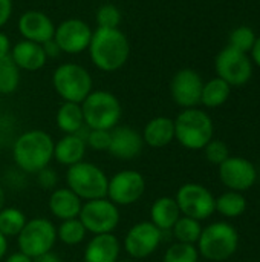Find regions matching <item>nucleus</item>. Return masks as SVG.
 <instances>
[{
  "instance_id": "obj_1",
  "label": "nucleus",
  "mask_w": 260,
  "mask_h": 262,
  "mask_svg": "<svg viewBox=\"0 0 260 262\" xmlns=\"http://www.w3.org/2000/svg\"><path fill=\"white\" fill-rule=\"evenodd\" d=\"M87 49L98 69L113 72L126 64L130 54V43L118 28H98L92 32Z\"/></svg>"
},
{
  "instance_id": "obj_2",
  "label": "nucleus",
  "mask_w": 260,
  "mask_h": 262,
  "mask_svg": "<svg viewBox=\"0 0 260 262\" xmlns=\"http://www.w3.org/2000/svg\"><path fill=\"white\" fill-rule=\"evenodd\" d=\"M54 144L48 132L40 129L26 130L14 143V163L26 173H38L54 160Z\"/></svg>"
},
{
  "instance_id": "obj_3",
  "label": "nucleus",
  "mask_w": 260,
  "mask_h": 262,
  "mask_svg": "<svg viewBox=\"0 0 260 262\" xmlns=\"http://www.w3.org/2000/svg\"><path fill=\"white\" fill-rule=\"evenodd\" d=\"M175 140L190 150L204 149L215 134V126L210 115L201 109H184L175 120Z\"/></svg>"
},
{
  "instance_id": "obj_4",
  "label": "nucleus",
  "mask_w": 260,
  "mask_h": 262,
  "mask_svg": "<svg viewBox=\"0 0 260 262\" xmlns=\"http://www.w3.org/2000/svg\"><path fill=\"white\" fill-rule=\"evenodd\" d=\"M81 111L87 129L112 130L123 115L120 100L107 91H92L81 103Z\"/></svg>"
},
{
  "instance_id": "obj_5",
  "label": "nucleus",
  "mask_w": 260,
  "mask_h": 262,
  "mask_svg": "<svg viewBox=\"0 0 260 262\" xmlns=\"http://www.w3.org/2000/svg\"><path fill=\"white\" fill-rule=\"evenodd\" d=\"M196 244L199 256L213 262L227 261L239 247V233L228 223H213L202 229Z\"/></svg>"
},
{
  "instance_id": "obj_6",
  "label": "nucleus",
  "mask_w": 260,
  "mask_h": 262,
  "mask_svg": "<svg viewBox=\"0 0 260 262\" xmlns=\"http://www.w3.org/2000/svg\"><path fill=\"white\" fill-rule=\"evenodd\" d=\"M66 184L81 201H92L107 196L109 177L97 164L81 161L67 167Z\"/></svg>"
},
{
  "instance_id": "obj_7",
  "label": "nucleus",
  "mask_w": 260,
  "mask_h": 262,
  "mask_svg": "<svg viewBox=\"0 0 260 262\" xmlns=\"http://www.w3.org/2000/svg\"><path fill=\"white\" fill-rule=\"evenodd\" d=\"M52 84L57 94L67 103L81 104L92 92V77L80 64L63 63L52 75Z\"/></svg>"
},
{
  "instance_id": "obj_8",
  "label": "nucleus",
  "mask_w": 260,
  "mask_h": 262,
  "mask_svg": "<svg viewBox=\"0 0 260 262\" xmlns=\"http://www.w3.org/2000/svg\"><path fill=\"white\" fill-rule=\"evenodd\" d=\"M57 243V227L48 218H32L26 221L17 235L18 252L35 259L52 252Z\"/></svg>"
},
{
  "instance_id": "obj_9",
  "label": "nucleus",
  "mask_w": 260,
  "mask_h": 262,
  "mask_svg": "<svg viewBox=\"0 0 260 262\" xmlns=\"http://www.w3.org/2000/svg\"><path fill=\"white\" fill-rule=\"evenodd\" d=\"M78 220L92 235H106L113 233L118 227L121 215L118 206H115L107 198L84 201L78 215Z\"/></svg>"
},
{
  "instance_id": "obj_10",
  "label": "nucleus",
  "mask_w": 260,
  "mask_h": 262,
  "mask_svg": "<svg viewBox=\"0 0 260 262\" xmlns=\"http://www.w3.org/2000/svg\"><path fill=\"white\" fill-rule=\"evenodd\" d=\"M181 215L193 218L196 221L208 220L216 210V198L202 184L187 183L182 184L175 196Z\"/></svg>"
},
{
  "instance_id": "obj_11",
  "label": "nucleus",
  "mask_w": 260,
  "mask_h": 262,
  "mask_svg": "<svg viewBox=\"0 0 260 262\" xmlns=\"http://www.w3.org/2000/svg\"><path fill=\"white\" fill-rule=\"evenodd\" d=\"M215 68L218 77L230 86H244L253 77V61L248 54L241 52L231 46L224 48L218 54Z\"/></svg>"
},
{
  "instance_id": "obj_12",
  "label": "nucleus",
  "mask_w": 260,
  "mask_h": 262,
  "mask_svg": "<svg viewBox=\"0 0 260 262\" xmlns=\"http://www.w3.org/2000/svg\"><path fill=\"white\" fill-rule=\"evenodd\" d=\"M146 192V180L141 172L124 169L109 178L107 200L115 206H132L138 203Z\"/></svg>"
},
{
  "instance_id": "obj_13",
  "label": "nucleus",
  "mask_w": 260,
  "mask_h": 262,
  "mask_svg": "<svg viewBox=\"0 0 260 262\" xmlns=\"http://www.w3.org/2000/svg\"><path fill=\"white\" fill-rule=\"evenodd\" d=\"M161 241L162 232L150 221H141L129 229L124 238V250L133 259H144L156 252Z\"/></svg>"
},
{
  "instance_id": "obj_14",
  "label": "nucleus",
  "mask_w": 260,
  "mask_h": 262,
  "mask_svg": "<svg viewBox=\"0 0 260 262\" xmlns=\"http://www.w3.org/2000/svg\"><path fill=\"white\" fill-rule=\"evenodd\" d=\"M219 178L230 190L245 192L256 183L257 172L250 160L242 157H228L222 164H219Z\"/></svg>"
},
{
  "instance_id": "obj_15",
  "label": "nucleus",
  "mask_w": 260,
  "mask_h": 262,
  "mask_svg": "<svg viewBox=\"0 0 260 262\" xmlns=\"http://www.w3.org/2000/svg\"><path fill=\"white\" fill-rule=\"evenodd\" d=\"M92 38V29L80 18H69L61 21L55 28L54 40L61 52L80 54L89 48Z\"/></svg>"
},
{
  "instance_id": "obj_16",
  "label": "nucleus",
  "mask_w": 260,
  "mask_h": 262,
  "mask_svg": "<svg viewBox=\"0 0 260 262\" xmlns=\"http://www.w3.org/2000/svg\"><path fill=\"white\" fill-rule=\"evenodd\" d=\"M204 81L202 77L195 69H181L178 71L170 83V94L173 101L184 107H196L201 103V94H202Z\"/></svg>"
},
{
  "instance_id": "obj_17",
  "label": "nucleus",
  "mask_w": 260,
  "mask_h": 262,
  "mask_svg": "<svg viewBox=\"0 0 260 262\" xmlns=\"http://www.w3.org/2000/svg\"><path fill=\"white\" fill-rule=\"evenodd\" d=\"M144 147L143 135L130 126H116L110 130L109 154L118 160H133Z\"/></svg>"
},
{
  "instance_id": "obj_18",
  "label": "nucleus",
  "mask_w": 260,
  "mask_h": 262,
  "mask_svg": "<svg viewBox=\"0 0 260 262\" xmlns=\"http://www.w3.org/2000/svg\"><path fill=\"white\" fill-rule=\"evenodd\" d=\"M18 31L25 40L43 45L54 38L55 26L52 20L41 11H26L18 18Z\"/></svg>"
},
{
  "instance_id": "obj_19",
  "label": "nucleus",
  "mask_w": 260,
  "mask_h": 262,
  "mask_svg": "<svg viewBox=\"0 0 260 262\" xmlns=\"http://www.w3.org/2000/svg\"><path fill=\"white\" fill-rule=\"evenodd\" d=\"M121 243L113 233L93 235L84 247L83 262H118Z\"/></svg>"
},
{
  "instance_id": "obj_20",
  "label": "nucleus",
  "mask_w": 260,
  "mask_h": 262,
  "mask_svg": "<svg viewBox=\"0 0 260 262\" xmlns=\"http://www.w3.org/2000/svg\"><path fill=\"white\" fill-rule=\"evenodd\" d=\"M86 149L87 146L83 137V130L80 134L64 135L54 144V160L66 167H70L83 161Z\"/></svg>"
},
{
  "instance_id": "obj_21",
  "label": "nucleus",
  "mask_w": 260,
  "mask_h": 262,
  "mask_svg": "<svg viewBox=\"0 0 260 262\" xmlns=\"http://www.w3.org/2000/svg\"><path fill=\"white\" fill-rule=\"evenodd\" d=\"M9 55L12 57V60L18 69H25L29 72L41 69L48 60L43 45H38V43H34L29 40L18 41L12 48V52Z\"/></svg>"
},
{
  "instance_id": "obj_22",
  "label": "nucleus",
  "mask_w": 260,
  "mask_h": 262,
  "mask_svg": "<svg viewBox=\"0 0 260 262\" xmlns=\"http://www.w3.org/2000/svg\"><path fill=\"white\" fill-rule=\"evenodd\" d=\"M81 206H83V201L67 187L54 189L48 203L51 213L60 221L78 218Z\"/></svg>"
},
{
  "instance_id": "obj_23",
  "label": "nucleus",
  "mask_w": 260,
  "mask_h": 262,
  "mask_svg": "<svg viewBox=\"0 0 260 262\" xmlns=\"http://www.w3.org/2000/svg\"><path fill=\"white\" fill-rule=\"evenodd\" d=\"M141 135L144 144L153 149L166 147L175 140V121L169 117H155L144 126Z\"/></svg>"
},
{
  "instance_id": "obj_24",
  "label": "nucleus",
  "mask_w": 260,
  "mask_h": 262,
  "mask_svg": "<svg viewBox=\"0 0 260 262\" xmlns=\"http://www.w3.org/2000/svg\"><path fill=\"white\" fill-rule=\"evenodd\" d=\"M179 218H181V210L175 198L161 196L153 201L150 207V223L156 226L161 232L172 230Z\"/></svg>"
},
{
  "instance_id": "obj_25",
  "label": "nucleus",
  "mask_w": 260,
  "mask_h": 262,
  "mask_svg": "<svg viewBox=\"0 0 260 262\" xmlns=\"http://www.w3.org/2000/svg\"><path fill=\"white\" fill-rule=\"evenodd\" d=\"M55 123H57V127L64 135L80 134L86 127L84 117H83V111H81V104L64 101L58 107V111H57Z\"/></svg>"
},
{
  "instance_id": "obj_26",
  "label": "nucleus",
  "mask_w": 260,
  "mask_h": 262,
  "mask_svg": "<svg viewBox=\"0 0 260 262\" xmlns=\"http://www.w3.org/2000/svg\"><path fill=\"white\" fill-rule=\"evenodd\" d=\"M231 94V86L225 83L222 78L216 77L204 83L202 94H201V103L205 107H219L222 106Z\"/></svg>"
},
{
  "instance_id": "obj_27",
  "label": "nucleus",
  "mask_w": 260,
  "mask_h": 262,
  "mask_svg": "<svg viewBox=\"0 0 260 262\" xmlns=\"http://www.w3.org/2000/svg\"><path fill=\"white\" fill-rule=\"evenodd\" d=\"M216 210L225 218H238L247 210V200L242 192L228 190L216 198Z\"/></svg>"
},
{
  "instance_id": "obj_28",
  "label": "nucleus",
  "mask_w": 260,
  "mask_h": 262,
  "mask_svg": "<svg viewBox=\"0 0 260 262\" xmlns=\"http://www.w3.org/2000/svg\"><path fill=\"white\" fill-rule=\"evenodd\" d=\"M26 215L17 207H3L0 210V233L6 238L17 236L26 224Z\"/></svg>"
},
{
  "instance_id": "obj_29",
  "label": "nucleus",
  "mask_w": 260,
  "mask_h": 262,
  "mask_svg": "<svg viewBox=\"0 0 260 262\" xmlns=\"http://www.w3.org/2000/svg\"><path fill=\"white\" fill-rule=\"evenodd\" d=\"M20 84V69L14 63L12 57H0V95H8L17 91Z\"/></svg>"
},
{
  "instance_id": "obj_30",
  "label": "nucleus",
  "mask_w": 260,
  "mask_h": 262,
  "mask_svg": "<svg viewBox=\"0 0 260 262\" xmlns=\"http://www.w3.org/2000/svg\"><path fill=\"white\" fill-rule=\"evenodd\" d=\"M87 230L81 224L78 218L61 221L57 227V239H60L66 246H78L86 239Z\"/></svg>"
},
{
  "instance_id": "obj_31",
  "label": "nucleus",
  "mask_w": 260,
  "mask_h": 262,
  "mask_svg": "<svg viewBox=\"0 0 260 262\" xmlns=\"http://www.w3.org/2000/svg\"><path fill=\"white\" fill-rule=\"evenodd\" d=\"M172 230H173V236L176 238L178 243L196 244L202 233V226H201V221H196L188 216H181Z\"/></svg>"
},
{
  "instance_id": "obj_32",
  "label": "nucleus",
  "mask_w": 260,
  "mask_h": 262,
  "mask_svg": "<svg viewBox=\"0 0 260 262\" xmlns=\"http://www.w3.org/2000/svg\"><path fill=\"white\" fill-rule=\"evenodd\" d=\"M199 252L195 244L176 243L167 249L162 262H198Z\"/></svg>"
},
{
  "instance_id": "obj_33",
  "label": "nucleus",
  "mask_w": 260,
  "mask_h": 262,
  "mask_svg": "<svg viewBox=\"0 0 260 262\" xmlns=\"http://www.w3.org/2000/svg\"><path fill=\"white\" fill-rule=\"evenodd\" d=\"M256 41V34L250 26H239L231 31L230 34V45L231 48L248 54Z\"/></svg>"
},
{
  "instance_id": "obj_34",
  "label": "nucleus",
  "mask_w": 260,
  "mask_h": 262,
  "mask_svg": "<svg viewBox=\"0 0 260 262\" xmlns=\"http://www.w3.org/2000/svg\"><path fill=\"white\" fill-rule=\"evenodd\" d=\"M86 146L97 152H107L110 146V130H101V129H87V132L83 135Z\"/></svg>"
},
{
  "instance_id": "obj_35",
  "label": "nucleus",
  "mask_w": 260,
  "mask_h": 262,
  "mask_svg": "<svg viewBox=\"0 0 260 262\" xmlns=\"http://www.w3.org/2000/svg\"><path fill=\"white\" fill-rule=\"evenodd\" d=\"M204 154L208 163L211 164H222L228 157H230V149L228 146L222 141V140H211L205 147H204Z\"/></svg>"
},
{
  "instance_id": "obj_36",
  "label": "nucleus",
  "mask_w": 260,
  "mask_h": 262,
  "mask_svg": "<svg viewBox=\"0 0 260 262\" xmlns=\"http://www.w3.org/2000/svg\"><path fill=\"white\" fill-rule=\"evenodd\" d=\"M121 21V12L115 5H103L97 11L98 28H118Z\"/></svg>"
},
{
  "instance_id": "obj_37",
  "label": "nucleus",
  "mask_w": 260,
  "mask_h": 262,
  "mask_svg": "<svg viewBox=\"0 0 260 262\" xmlns=\"http://www.w3.org/2000/svg\"><path fill=\"white\" fill-rule=\"evenodd\" d=\"M37 175V183L43 187V189H55L57 186V181H58V177H57V172L54 169H51L49 166L41 169Z\"/></svg>"
},
{
  "instance_id": "obj_38",
  "label": "nucleus",
  "mask_w": 260,
  "mask_h": 262,
  "mask_svg": "<svg viewBox=\"0 0 260 262\" xmlns=\"http://www.w3.org/2000/svg\"><path fill=\"white\" fill-rule=\"evenodd\" d=\"M12 11V2L11 0H0V28L6 25V21L11 17Z\"/></svg>"
},
{
  "instance_id": "obj_39",
  "label": "nucleus",
  "mask_w": 260,
  "mask_h": 262,
  "mask_svg": "<svg viewBox=\"0 0 260 262\" xmlns=\"http://www.w3.org/2000/svg\"><path fill=\"white\" fill-rule=\"evenodd\" d=\"M43 49H44V54H46V57L49 58H55L61 51H60V48H58V45L55 43V40L52 38V40H49V41H46V43H43Z\"/></svg>"
},
{
  "instance_id": "obj_40",
  "label": "nucleus",
  "mask_w": 260,
  "mask_h": 262,
  "mask_svg": "<svg viewBox=\"0 0 260 262\" xmlns=\"http://www.w3.org/2000/svg\"><path fill=\"white\" fill-rule=\"evenodd\" d=\"M9 51H11V41L6 34L0 32V57L8 55Z\"/></svg>"
},
{
  "instance_id": "obj_41",
  "label": "nucleus",
  "mask_w": 260,
  "mask_h": 262,
  "mask_svg": "<svg viewBox=\"0 0 260 262\" xmlns=\"http://www.w3.org/2000/svg\"><path fill=\"white\" fill-rule=\"evenodd\" d=\"M250 52H251V61L260 68V35L256 37V41H254V45H253Z\"/></svg>"
},
{
  "instance_id": "obj_42",
  "label": "nucleus",
  "mask_w": 260,
  "mask_h": 262,
  "mask_svg": "<svg viewBox=\"0 0 260 262\" xmlns=\"http://www.w3.org/2000/svg\"><path fill=\"white\" fill-rule=\"evenodd\" d=\"M5 262H34L32 258H29L28 255H25V253H21V252H15V253H12V255H9Z\"/></svg>"
},
{
  "instance_id": "obj_43",
  "label": "nucleus",
  "mask_w": 260,
  "mask_h": 262,
  "mask_svg": "<svg viewBox=\"0 0 260 262\" xmlns=\"http://www.w3.org/2000/svg\"><path fill=\"white\" fill-rule=\"evenodd\" d=\"M34 262H61V259H60L55 253L49 252V253H46V255H41V256L35 258Z\"/></svg>"
},
{
  "instance_id": "obj_44",
  "label": "nucleus",
  "mask_w": 260,
  "mask_h": 262,
  "mask_svg": "<svg viewBox=\"0 0 260 262\" xmlns=\"http://www.w3.org/2000/svg\"><path fill=\"white\" fill-rule=\"evenodd\" d=\"M6 252H8V238L0 233V261L5 258Z\"/></svg>"
},
{
  "instance_id": "obj_45",
  "label": "nucleus",
  "mask_w": 260,
  "mask_h": 262,
  "mask_svg": "<svg viewBox=\"0 0 260 262\" xmlns=\"http://www.w3.org/2000/svg\"><path fill=\"white\" fill-rule=\"evenodd\" d=\"M5 203H6V195H5V190H3V187L0 184V210L5 207Z\"/></svg>"
},
{
  "instance_id": "obj_46",
  "label": "nucleus",
  "mask_w": 260,
  "mask_h": 262,
  "mask_svg": "<svg viewBox=\"0 0 260 262\" xmlns=\"http://www.w3.org/2000/svg\"><path fill=\"white\" fill-rule=\"evenodd\" d=\"M118 262H133V261H132V259H120Z\"/></svg>"
},
{
  "instance_id": "obj_47",
  "label": "nucleus",
  "mask_w": 260,
  "mask_h": 262,
  "mask_svg": "<svg viewBox=\"0 0 260 262\" xmlns=\"http://www.w3.org/2000/svg\"><path fill=\"white\" fill-rule=\"evenodd\" d=\"M0 150H2V146H0Z\"/></svg>"
}]
</instances>
